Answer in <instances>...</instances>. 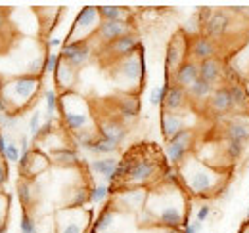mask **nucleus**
I'll use <instances>...</instances> for the list:
<instances>
[{
  "instance_id": "nucleus-1",
  "label": "nucleus",
  "mask_w": 249,
  "mask_h": 233,
  "mask_svg": "<svg viewBox=\"0 0 249 233\" xmlns=\"http://www.w3.org/2000/svg\"><path fill=\"white\" fill-rule=\"evenodd\" d=\"M140 212L148 216V224H156L165 230H180L188 226L186 197L178 183L163 182L154 187Z\"/></svg>"
},
{
  "instance_id": "nucleus-2",
  "label": "nucleus",
  "mask_w": 249,
  "mask_h": 233,
  "mask_svg": "<svg viewBox=\"0 0 249 233\" xmlns=\"http://www.w3.org/2000/svg\"><path fill=\"white\" fill-rule=\"evenodd\" d=\"M150 149V147H148ZM146 147H136L128 151L119 161V166L113 176V185L124 187H146L156 182L157 172L161 170L159 159L150 155Z\"/></svg>"
},
{
  "instance_id": "nucleus-3",
  "label": "nucleus",
  "mask_w": 249,
  "mask_h": 233,
  "mask_svg": "<svg viewBox=\"0 0 249 233\" xmlns=\"http://www.w3.org/2000/svg\"><path fill=\"white\" fill-rule=\"evenodd\" d=\"M177 170L184 189H188L194 197H209L217 191H222L224 172L220 168L205 165L194 155H190Z\"/></svg>"
},
{
  "instance_id": "nucleus-4",
  "label": "nucleus",
  "mask_w": 249,
  "mask_h": 233,
  "mask_svg": "<svg viewBox=\"0 0 249 233\" xmlns=\"http://www.w3.org/2000/svg\"><path fill=\"white\" fill-rule=\"evenodd\" d=\"M40 88H42V77L19 75L4 81L0 90V103L4 107V113L19 115L27 107H31Z\"/></svg>"
},
{
  "instance_id": "nucleus-5",
  "label": "nucleus",
  "mask_w": 249,
  "mask_h": 233,
  "mask_svg": "<svg viewBox=\"0 0 249 233\" xmlns=\"http://www.w3.org/2000/svg\"><path fill=\"white\" fill-rule=\"evenodd\" d=\"M60 116H62L63 128L69 134H77L83 130H98V118L94 116V111L90 103L73 92H63L60 96Z\"/></svg>"
},
{
  "instance_id": "nucleus-6",
  "label": "nucleus",
  "mask_w": 249,
  "mask_h": 233,
  "mask_svg": "<svg viewBox=\"0 0 249 233\" xmlns=\"http://www.w3.org/2000/svg\"><path fill=\"white\" fill-rule=\"evenodd\" d=\"M111 77L115 79V83L119 84L123 94H136L138 96L142 83L146 79L144 52L138 50L136 54H132L128 58L111 63Z\"/></svg>"
},
{
  "instance_id": "nucleus-7",
  "label": "nucleus",
  "mask_w": 249,
  "mask_h": 233,
  "mask_svg": "<svg viewBox=\"0 0 249 233\" xmlns=\"http://www.w3.org/2000/svg\"><path fill=\"white\" fill-rule=\"evenodd\" d=\"M90 222V210L63 206L56 212V233H87Z\"/></svg>"
},
{
  "instance_id": "nucleus-8",
  "label": "nucleus",
  "mask_w": 249,
  "mask_h": 233,
  "mask_svg": "<svg viewBox=\"0 0 249 233\" xmlns=\"http://www.w3.org/2000/svg\"><path fill=\"white\" fill-rule=\"evenodd\" d=\"M100 23H102V17L98 14V6H85L75 17V23L67 34V42L94 38Z\"/></svg>"
},
{
  "instance_id": "nucleus-9",
  "label": "nucleus",
  "mask_w": 249,
  "mask_h": 233,
  "mask_svg": "<svg viewBox=\"0 0 249 233\" xmlns=\"http://www.w3.org/2000/svg\"><path fill=\"white\" fill-rule=\"evenodd\" d=\"M190 54V38L184 31H178L173 34L169 46H167V54H165V69H167V83H171V75L186 61ZM173 84V83H171Z\"/></svg>"
},
{
  "instance_id": "nucleus-10",
  "label": "nucleus",
  "mask_w": 249,
  "mask_h": 233,
  "mask_svg": "<svg viewBox=\"0 0 249 233\" xmlns=\"http://www.w3.org/2000/svg\"><path fill=\"white\" fill-rule=\"evenodd\" d=\"M148 189L146 187H124L119 191H113V206L119 212H140L144 210L148 201Z\"/></svg>"
},
{
  "instance_id": "nucleus-11",
  "label": "nucleus",
  "mask_w": 249,
  "mask_h": 233,
  "mask_svg": "<svg viewBox=\"0 0 249 233\" xmlns=\"http://www.w3.org/2000/svg\"><path fill=\"white\" fill-rule=\"evenodd\" d=\"M138 50H142V44H140L138 36L132 33V34H124L121 38H117L115 42H111L107 46H102L100 56L109 59L111 63H115L119 59H124L128 56H132V54H136Z\"/></svg>"
},
{
  "instance_id": "nucleus-12",
  "label": "nucleus",
  "mask_w": 249,
  "mask_h": 233,
  "mask_svg": "<svg viewBox=\"0 0 249 233\" xmlns=\"http://www.w3.org/2000/svg\"><path fill=\"white\" fill-rule=\"evenodd\" d=\"M92 42L90 40H75V42H65L62 46V59L73 65L75 69L85 67L92 58Z\"/></svg>"
},
{
  "instance_id": "nucleus-13",
  "label": "nucleus",
  "mask_w": 249,
  "mask_h": 233,
  "mask_svg": "<svg viewBox=\"0 0 249 233\" xmlns=\"http://www.w3.org/2000/svg\"><path fill=\"white\" fill-rule=\"evenodd\" d=\"M98 136L113 142L115 146H121L128 136V128L119 116L111 113V115L98 118Z\"/></svg>"
},
{
  "instance_id": "nucleus-14",
  "label": "nucleus",
  "mask_w": 249,
  "mask_h": 233,
  "mask_svg": "<svg viewBox=\"0 0 249 233\" xmlns=\"http://www.w3.org/2000/svg\"><path fill=\"white\" fill-rule=\"evenodd\" d=\"M113 103V115L119 116L124 124L132 122L136 116L140 115V100L136 94H119L115 98H111Z\"/></svg>"
},
{
  "instance_id": "nucleus-15",
  "label": "nucleus",
  "mask_w": 249,
  "mask_h": 233,
  "mask_svg": "<svg viewBox=\"0 0 249 233\" xmlns=\"http://www.w3.org/2000/svg\"><path fill=\"white\" fill-rule=\"evenodd\" d=\"M232 27V17H230V12L228 10H215L213 16L209 17V21L201 27V34L213 38V40H222L228 31Z\"/></svg>"
},
{
  "instance_id": "nucleus-16",
  "label": "nucleus",
  "mask_w": 249,
  "mask_h": 233,
  "mask_svg": "<svg viewBox=\"0 0 249 233\" xmlns=\"http://www.w3.org/2000/svg\"><path fill=\"white\" fill-rule=\"evenodd\" d=\"M124 34H132V23L130 21H102L94 38H98V42L102 46H107V44L115 42L117 38H121Z\"/></svg>"
},
{
  "instance_id": "nucleus-17",
  "label": "nucleus",
  "mask_w": 249,
  "mask_h": 233,
  "mask_svg": "<svg viewBox=\"0 0 249 233\" xmlns=\"http://www.w3.org/2000/svg\"><path fill=\"white\" fill-rule=\"evenodd\" d=\"M218 52V44L217 40L205 36V34H197L194 38H190V56L194 61L201 63L205 59L217 58Z\"/></svg>"
},
{
  "instance_id": "nucleus-18",
  "label": "nucleus",
  "mask_w": 249,
  "mask_h": 233,
  "mask_svg": "<svg viewBox=\"0 0 249 233\" xmlns=\"http://www.w3.org/2000/svg\"><path fill=\"white\" fill-rule=\"evenodd\" d=\"M197 79H199V63L194 61V59H186V61L171 75V83L177 84V86L184 88V90H188Z\"/></svg>"
},
{
  "instance_id": "nucleus-19",
  "label": "nucleus",
  "mask_w": 249,
  "mask_h": 233,
  "mask_svg": "<svg viewBox=\"0 0 249 233\" xmlns=\"http://www.w3.org/2000/svg\"><path fill=\"white\" fill-rule=\"evenodd\" d=\"M190 128L188 126V116L184 111L180 113H171V111H161V132L165 136V140L169 142L175 134H178L180 130Z\"/></svg>"
},
{
  "instance_id": "nucleus-20",
  "label": "nucleus",
  "mask_w": 249,
  "mask_h": 233,
  "mask_svg": "<svg viewBox=\"0 0 249 233\" xmlns=\"http://www.w3.org/2000/svg\"><path fill=\"white\" fill-rule=\"evenodd\" d=\"M207 109L215 115H226L230 111H234V103H232V96H230V90L228 86H217L213 96L207 100Z\"/></svg>"
},
{
  "instance_id": "nucleus-21",
  "label": "nucleus",
  "mask_w": 249,
  "mask_h": 233,
  "mask_svg": "<svg viewBox=\"0 0 249 233\" xmlns=\"http://www.w3.org/2000/svg\"><path fill=\"white\" fill-rule=\"evenodd\" d=\"M190 103V98H188V92L184 88L177 86V84H171L169 92H167V98L163 101V111H171V113H180L184 111Z\"/></svg>"
},
{
  "instance_id": "nucleus-22",
  "label": "nucleus",
  "mask_w": 249,
  "mask_h": 233,
  "mask_svg": "<svg viewBox=\"0 0 249 233\" xmlns=\"http://www.w3.org/2000/svg\"><path fill=\"white\" fill-rule=\"evenodd\" d=\"M50 161L58 166H63V168H73V166H79L81 165V157L77 153V149L73 146H63L58 147V149H52L48 153Z\"/></svg>"
},
{
  "instance_id": "nucleus-23",
  "label": "nucleus",
  "mask_w": 249,
  "mask_h": 233,
  "mask_svg": "<svg viewBox=\"0 0 249 233\" xmlns=\"http://www.w3.org/2000/svg\"><path fill=\"white\" fill-rule=\"evenodd\" d=\"M50 157L48 153H44L42 149H31V159H29V165L25 168V172L21 174V178H27V180H35L38 174L46 172L48 166H50Z\"/></svg>"
},
{
  "instance_id": "nucleus-24",
  "label": "nucleus",
  "mask_w": 249,
  "mask_h": 233,
  "mask_svg": "<svg viewBox=\"0 0 249 233\" xmlns=\"http://www.w3.org/2000/svg\"><path fill=\"white\" fill-rule=\"evenodd\" d=\"M77 79H79V69H75L73 65H69L67 61L62 59L60 67L54 73V81H56L58 88H62V94L63 92H73V86L77 84Z\"/></svg>"
},
{
  "instance_id": "nucleus-25",
  "label": "nucleus",
  "mask_w": 249,
  "mask_h": 233,
  "mask_svg": "<svg viewBox=\"0 0 249 233\" xmlns=\"http://www.w3.org/2000/svg\"><path fill=\"white\" fill-rule=\"evenodd\" d=\"M199 79L209 83V84H218L220 81H224V67L217 58L205 59L199 63Z\"/></svg>"
},
{
  "instance_id": "nucleus-26",
  "label": "nucleus",
  "mask_w": 249,
  "mask_h": 233,
  "mask_svg": "<svg viewBox=\"0 0 249 233\" xmlns=\"http://www.w3.org/2000/svg\"><path fill=\"white\" fill-rule=\"evenodd\" d=\"M90 170L94 174L106 178V182L111 185L113 183V176H115V170L119 166V161L115 157H96L94 161H90Z\"/></svg>"
},
{
  "instance_id": "nucleus-27",
  "label": "nucleus",
  "mask_w": 249,
  "mask_h": 233,
  "mask_svg": "<svg viewBox=\"0 0 249 233\" xmlns=\"http://www.w3.org/2000/svg\"><path fill=\"white\" fill-rule=\"evenodd\" d=\"M222 138L224 140H232V142H242V144H248L249 142V124L240 120V118H234L230 122H226L222 126Z\"/></svg>"
},
{
  "instance_id": "nucleus-28",
  "label": "nucleus",
  "mask_w": 249,
  "mask_h": 233,
  "mask_svg": "<svg viewBox=\"0 0 249 233\" xmlns=\"http://www.w3.org/2000/svg\"><path fill=\"white\" fill-rule=\"evenodd\" d=\"M16 191H18V199L21 206L27 210L33 203H35V197L40 193V187L38 183H35L33 180H27V178H19L18 185H16Z\"/></svg>"
},
{
  "instance_id": "nucleus-29",
  "label": "nucleus",
  "mask_w": 249,
  "mask_h": 233,
  "mask_svg": "<svg viewBox=\"0 0 249 233\" xmlns=\"http://www.w3.org/2000/svg\"><path fill=\"white\" fill-rule=\"evenodd\" d=\"M192 151H194V147L190 146H184V144H178V142H167V146H165V157H167V161L173 165V166H180L184 161H186L188 157L192 155Z\"/></svg>"
},
{
  "instance_id": "nucleus-30",
  "label": "nucleus",
  "mask_w": 249,
  "mask_h": 233,
  "mask_svg": "<svg viewBox=\"0 0 249 233\" xmlns=\"http://www.w3.org/2000/svg\"><path fill=\"white\" fill-rule=\"evenodd\" d=\"M117 208L113 206V204H107L100 214H98V218L92 222V226H90V232L92 233H106L113 224H115V218H117Z\"/></svg>"
},
{
  "instance_id": "nucleus-31",
  "label": "nucleus",
  "mask_w": 249,
  "mask_h": 233,
  "mask_svg": "<svg viewBox=\"0 0 249 233\" xmlns=\"http://www.w3.org/2000/svg\"><path fill=\"white\" fill-rule=\"evenodd\" d=\"M186 92H188L190 101H196V103L205 101V103H207V100H209V98L213 96V92H215V86L209 84V83H205V81H201V79H197L192 86L188 88Z\"/></svg>"
},
{
  "instance_id": "nucleus-32",
  "label": "nucleus",
  "mask_w": 249,
  "mask_h": 233,
  "mask_svg": "<svg viewBox=\"0 0 249 233\" xmlns=\"http://www.w3.org/2000/svg\"><path fill=\"white\" fill-rule=\"evenodd\" d=\"M102 21H130V12L123 6H98Z\"/></svg>"
},
{
  "instance_id": "nucleus-33",
  "label": "nucleus",
  "mask_w": 249,
  "mask_h": 233,
  "mask_svg": "<svg viewBox=\"0 0 249 233\" xmlns=\"http://www.w3.org/2000/svg\"><path fill=\"white\" fill-rule=\"evenodd\" d=\"M246 144L242 142H232V140H224L220 144V151H222V159H226L228 163H238L244 153H246Z\"/></svg>"
},
{
  "instance_id": "nucleus-34",
  "label": "nucleus",
  "mask_w": 249,
  "mask_h": 233,
  "mask_svg": "<svg viewBox=\"0 0 249 233\" xmlns=\"http://www.w3.org/2000/svg\"><path fill=\"white\" fill-rule=\"evenodd\" d=\"M230 96H232V103H234V111H246L249 107V96L246 92L244 84L236 83V84H230Z\"/></svg>"
},
{
  "instance_id": "nucleus-35",
  "label": "nucleus",
  "mask_w": 249,
  "mask_h": 233,
  "mask_svg": "<svg viewBox=\"0 0 249 233\" xmlns=\"http://www.w3.org/2000/svg\"><path fill=\"white\" fill-rule=\"evenodd\" d=\"M90 203V189L87 185H81V187H75L71 191V197L67 199V204L69 208H85V204Z\"/></svg>"
},
{
  "instance_id": "nucleus-36",
  "label": "nucleus",
  "mask_w": 249,
  "mask_h": 233,
  "mask_svg": "<svg viewBox=\"0 0 249 233\" xmlns=\"http://www.w3.org/2000/svg\"><path fill=\"white\" fill-rule=\"evenodd\" d=\"M117 149H119V146H115L113 142H109V140L98 136V140L94 142L92 147H90L89 151H90L92 155H96V157H111V155L117 153Z\"/></svg>"
},
{
  "instance_id": "nucleus-37",
  "label": "nucleus",
  "mask_w": 249,
  "mask_h": 233,
  "mask_svg": "<svg viewBox=\"0 0 249 233\" xmlns=\"http://www.w3.org/2000/svg\"><path fill=\"white\" fill-rule=\"evenodd\" d=\"M71 140H73V147H81V149H90L92 144L98 140V130H83V132H77V134H71Z\"/></svg>"
},
{
  "instance_id": "nucleus-38",
  "label": "nucleus",
  "mask_w": 249,
  "mask_h": 233,
  "mask_svg": "<svg viewBox=\"0 0 249 233\" xmlns=\"http://www.w3.org/2000/svg\"><path fill=\"white\" fill-rule=\"evenodd\" d=\"M44 101H46V113H44V120L54 118V113L60 107V94L54 88H46L44 90Z\"/></svg>"
},
{
  "instance_id": "nucleus-39",
  "label": "nucleus",
  "mask_w": 249,
  "mask_h": 233,
  "mask_svg": "<svg viewBox=\"0 0 249 233\" xmlns=\"http://www.w3.org/2000/svg\"><path fill=\"white\" fill-rule=\"evenodd\" d=\"M111 185L109 183H98L90 187V203L92 204H102L107 201V197L111 195Z\"/></svg>"
},
{
  "instance_id": "nucleus-40",
  "label": "nucleus",
  "mask_w": 249,
  "mask_h": 233,
  "mask_svg": "<svg viewBox=\"0 0 249 233\" xmlns=\"http://www.w3.org/2000/svg\"><path fill=\"white\" fill-rule=\"evenodd\" d=\"M169 88H171V83H165L163 86L152 88V92H150V103H152L154 107H157V105H163V101H165V98H167Z\"/></svg>"
},
{
  "instance_id": "nucleus-41",
  "label": "nucleus",
  "mask_w": 249,
  "mask_h": 233,
  "mask_svg": "<svg viewBox=\"0 0 249 233\" xmlns=\"http://www.w3.org/2000/svg\"><path fill=\"white\" fill-rule=\"evenodd\" d=\"M8 206H10V195H0V233L8 232Z\"/></svg>"
},
{
  "instance_id": "nucleus-42",
  "label": "nucleus",
  "mask_w": 249,
  "mask_h": 233,
  "mask_svg": "<svg viewBox=\"0 0 249 233\" xmlns=\"http://www.w3.org/2000/svg\"><path fill=\"white\" fill-rule=\"evenodd\" d=\"M60 63H62V54H58V52H48V54H46V61H44V73L54 75L56 69L60 67Z\"/></svg>"
},
{
  "instance_id": "nucleus-43",
  "label": "nucleus",
  "mask_w": 249,
  "mask_h": 233,
  "mask_svg": "<svg viewBox=\"0 0 249 233\" xmlns=\"http://www.w3.org/2000/svg\"><path fill=\"white\" fill-rule=\"evenodd\" d=\"M19 230L21 233H38V228H36V222L31 218V214L23 208V214H21V220H19Z\"/></svg>"
},
{
  "instance_id": "nucleus-44",
  "label": "nucleus",
  "mask_w": 249,
  "mask_h": 233,
  "mask_svg": "<svg viewBox=\"0 0 249 233\" xmlns=\"http://www.w3.org/2000/svg\"><path fill=\"white\" fill-rule=\"evenodd\" d=\"M42 113L40 111H33L31 116H29V136H31L33 140L36 138V134H38V130H40V126H42Z\"/></svg>"
},
{
  "instance_id": "nucleus-45",
  "label": "nucleus",
  "mask_w": 249,
  "mask_h": 233,
  "mask_svg": "<svg viewBox=\"0 0 249 233\" xmlns=\"http://www.w3.org/2000/svg\"><path fill=\"white\" fill-rule=\"evenodd\" d=\"M19 157H21V149H19V146L14 144V142H8L6 151H4V159H6L8 163H19Z\"/></svg>"
},
{
  "instance_id": "nucleus-46",
  "label": "nucleus",
  "mask_w": 249,
  "mask_h": 233,
  "mask_svg": "<svg viewBox=\"0 0 249 233\" xmlns=\"http://www.w3.org/2000/svg\"><path fill=\"white\" fill-rule=\"evenodd\" d=\"M18 120H19V115H16V113H2L0 115V128L12 130V128H16Z\"/></svg>"
},
{
  "instance_id": "nucleus-47",
  "label": "nucleus",
  "mask_w": 249,
  "mask_h": 233,
  "mask_svg": "<svg viewBox=\"0 0 249 233\" xmlns=\"http://www.w3.org/2000/svg\"><path fill=\"white\" fill-rule=\"evenodd\" d=\"M213 8H207V6H203V8H199V12H197V21H199V25L203 27L207 21H209V17L213 16Z\"/></svg>"
},
{
  "instance_id": "nucleus-48",
  "label": "nucleus",
  "mask_w": 249,
  "mask_h": 233,
  "mask_svg": "<svg viewBox=\"0 0 249 233\" xmlns=\"http://www.w3.org/2000/svg\"><path fill=\"white\" fill-rule=\"evenodd\" d=\"M8 182V161L4 159V155H0V187Z\"/></svg>"
},
{
  "instance_id": "nucleus-49",
  "label": "nucleus",
  "mask_w": 249,
  "mask_h": 233,
  "mask_svg": "<svg viewBox=\"0 0 249 233\" xmlns=\"http://www.w3.org/2000/svg\"><path fill=\"white\" fill-rule=\"evenodd\" d=\"M209 216H211V206H209V204H201L199 210H197V214H196V220H199V222L203 224Z\"/></svg>"
},
{
  "instance_id": "nucleus-50",
  "label": "nucleus",
  "mask_w": 249,
  "mask_h": 233,
  "mask_svg": "<svg viewBox=\"0 0 249 233\" xmlns=\"http://www.w3.org/2000/svg\"><path fill=\"white\" fill-rule=\"evenodd\" d=\"M19 149H21V153L31 151V142H29V134L27 132H21L19 134Z\"/></svg>"
},
{
  "instance_id": "nucleus-51",
  "label": "nucleus",
  "mask_w": 249,
  "mask_h": 233,
  "mask_svg": "<svg viewBox=\"0 0 249 233\" xmlns=\"http://www.w3.org/2000/svg\"><path fill=\"white\" fill-rule=\"evenodd\" d=\"M201 228H203V224H201L199 220H194L192 224H188V226L182 228V233H199Z\"/></svg>"
},
{
  "instance_id": "nucleus-52",
  "label": "nucleus",
  "mask_w": 249,
  "mask_h": 233,
  "mask_svg": "<svg viewBox=\"0 0 249 233\" xmlns=\"http://www.w3.org/2000/svg\"><path fill=\"white\" fill-rule=\"evenodd\" d=\"M8 25H10V21H8V14H6V10L0 8V34L8 29Z\"/></svg>"
},
{
  "instance_id": "nucleus-53",
  "label": "nucleus",
  "mask_w": 249,
  "mask_h": 233,
  "mask_svg": "<svg viewBox=\"0 0 249 233\" xmlns=\"http://www.w3.org/2000/svg\"><path fill=\"white\" fill-rule=\"evenodd\" d=\"M48 46H50V48L63 46V40H62V38H58V36H52V38H48Z\"/></svg>"
},
{
  "instance_id": "nucleus-54",
  "label": "nucleus",
  "mask_w": 249,
  "mask_h": 233,
  "mask_svg": "<svg viewBox=\"0 0 249 233\" xmlns=\"http://www.w3.org/2000/svg\"><path fill=\"white\" fill-rule=\"evenodd\" d=\"M6 146H8V142H6V136L0 132V155H4V151H6Z\"/></svg>"
},
{
  "instance_id": "nucleus-55",
  "label": "nucleus",
  "mask_w": 249,
  "mask_h": 233,
  "mask_svg": "<svg viewBox=\"0 0 249 233\" xmlns=\"http://www.w3.org/2000/svg\"><path fill=\"white\" fill-rule=\"evenodd\" d=\"M220 197H222V199H224V201H228V199H230V197H232V191H230V189H228V187H226V189H222V193H220Z\"/></svg>"
},
{
  "instance_id": "nucleus-56",
  "label": "nucleus",
  "mask_w": 249,
  "mask_h": 233,
  "mask_svg": "<svg viewBox=\"0 0 249 233\" xmlns=\"http://www.w3.org/2000/svg\"><path fill=\"white\" fill-rule=\"evenodd\" d=\"M163 233H182L180 230H165Z\"/></svg>"
},
{
  "instance_id": "nucleus-57",
  "label": "nucleus",
  "mask_w": 249,
  "mask_h": 233,
  "mask_svg": "<svg viewBox=\"0 0 249 233\" xmlns=\"http://www.w3.org/2000/svg\"><path fill=\"white\" fill-rule=\"evenodd\" d=\"M2 84H4V79L0 77V90H2Z\"/></svg>"
},
{
  "instance_id": "nucleus-58",
  "label": "nucleus",
  "mask_w": 249,
  "mask_h": 233,
  "mask_svg": "<svg viewBox=\"0 0 249 233\" xmlns=\"http://www.w3.org/2000/svg\"><path fill=\"white\" fill-rule=\"evenodd\" d=\"M246 224H249V210H248V216H246Z\"/></svg>"
},
{
  "instance_id": "nucleus-59",
  "label": "nucleus",
  "mask_w": 249,
  "mask_h": 233,
  "mask_svg": "<svg viewBox=\"0 0 249 233\" xmlns=\"http://www.w3.org/2000/svg\"><path fill=\"white\" fill-rule=\"evenodd\" d=\"M2 193H4V191H2V187H0V195H2Z\"/></svg>"
},
{
  "instance_id": "nucleus-60",
  "label": "nucleus",
  "mask_w": 249,
  "mask_h": 233,
  "mask_svg": "<svg viewBox=\"0 0 249 233\" xmlns=\"http://www.w3.org/2000/svg\"><path fill=\"white\" fill-rule=\"evenodd\" d=\"M89 233H92V232H89Z\"/></svg>"
}]
</instances>
